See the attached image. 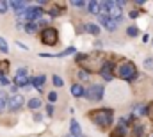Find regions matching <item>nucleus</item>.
<instances>
[{
    "label": "nucleus",
    "mask_w": 153,
    "mask_h": 137,
    "mask_svg": "<svg viewBox=\"0 0 153 137\" xmlns=\"http://www.w3.org/2000/svg\"><path fill=\"white\" fill-rule=\"evenodd\" d=\"M76 64L87 73H102L103 66L107 64V57L103 52L93 54H76Z\"/></svg>",
    "instance_id": "nucleus-1"
},
{
    "label": "nucleus",
    "mask_w": 153,
    "mask_h": 137,
    "mask_svg": "<svg viewBox=\"0 0 153 137\" xmlns=\"http://www.w3.org/2000/svg\"><path fill=\"white\" fill-rule=\"evenodd\" d=\"M87 118H89L94 125L105 128V127H111V125H112L114 112H112V109H94V110H89Z\"/></svg>",
    "instance_id": "nucleus-2"
},
{
    "label": "nucleus",
    "mask_w": 153,
    "mask_h": 137,
    "mask_svg": "<svg viewBox=\"0 0 153 137\" xmlns=\"http://www.w3.org/2000/svg\"><path fill=\"white\" fill-rule=\"evenodd\" d=\"M137 75V68L132 61H126V59H121L114 68V77L121 78V80H134Z\"/></svg>",
    "instance_id": "nucleus-3"
},
{
    "label": "nucleus",
    "mask_w": 153,
    "mask_h": 137,
    "mask_svg": "<svg viewBox=\"0 0 153 137\" xmlns=\"http://www.w3.org/2000/svg\"><path fill=\"white\" fill-rule=\"evenodd\" d=\"M59 41V32L57 29L53 27H45L43 32H41V43L43 45H48V46H55Z\"/></svg>",
    "instance_id": "nucleus-4"
},
{
    "label": "nucleus",
    "mask_w": 153,
    "mask_h": 137,
    "mask_svg": "<svg viewBox=\"0 0 153 137\" xmlns=\"http://www.w3.org/2000/svg\"><path fill=\"white\" fill-rule=\"evenodd\" d=\"M41 14H43V11H41L39 7H27L23 13H20V14H18V18L27 20L29 23H36V20H38Z\"/></svg>",
    "instance_id": "nucleus-5"
},
{
    "label": "nucleus",
    "mask_w": 153,
    "mask_h": 137,
    "mask_svg": "<svg viewBox=\"0 0 153 137\" xmlns=\"http://www.w3.org/2000/svg\"><path fill=\"white\" fill-rule=\"evenodd\" d=\"M85 96H87L89 100H93V102L102 100V98H103V86H102V84H91L89 89L85 91Z\"/></svg>",
    "instance_id": "nucleus-6"
},
{
    "label": "nucleus",
    "mask_w": 153,
    "mask_h": 137,
    "mask_svg": "<svg viewBox=\"0 0 153 137\" xmlns=\"http://www.w3.org/2000/svg\"><path fill=\"white\" fill-rule=\"evenodd\" d=\"M119 22L121 20H116V18H111V16H100V23L102 25H105V29L107 31H111V32H114L116 29H117V25H119Z\"/></svg>",
    "instance_id": "nucleus-7"
},
{
    "label": "nucleus",
    "mask_w": 153,
    "mask_h": 137,
    "mask_svg": "<svg viewBox=\"0 0 153 137\" xmlns=\"http://www.w3.org/2000/svg\"><path fill=\"white\" fill-rule=\"evenodd\" d=\"M23 96H20V95H14V96H11L9 98V102H7V107L11 109V110H18V109H22V105H23Z\"/></svg>",
    "instance_id": "nucleus-8"
},
{
    "label": "nucleus",
    "mask_w": 153,
    "mask_h": 137,
    "mask_svg": "<svg viewBox=\"0 0 153 137\" xmlns=\"http://www.w3.org/2000/svg\"><path fill=\"white\" fill-rule=\"evenodd\" d=\"M109 16L116 18V20H121V7L114 0H109Z\"/></svg>",
    "instance_id": "nucleus-9"
},
{
    "label": "nucleus",
    "mask_w": 153,
    "mask_h": 137,
    "mask_svg": "<svg viewBox=\"0 0 153 137\" xmlns=\"http://www.w3.org/2000/svg\"><path fill=\"white\" fill-rule=\"evenodd\" d=\"M114 68H116V66L112 64V61H107V64H105V66H103V69H102V77H103L107 82L114 77Z\"/></svg>",
    "instance_id": "nucleus-10"
},
{
    "label": "nucleus",
    "mask_w": 153,
    "mask_h": 137,
    "mask_svg": "<svg viewBox=\"0 0 153 137\" xmlns=\"http://www.w3.org/2000/svg\"><path fill=\"white\" fill-rule=\"evenodd\" d=\"M125 132H126V123H125V119H119V125L111 134V137H125Z\"/></svg>",
    "instance_id": "nucleus-11"
},
{
    "label": "nucleus",
    "mask_w": 153,
    "mask_h": 137,
    "mask_svg": "<svg viewBox=\"0 0 153 137\" xmlns=\"http://www.w3.org/2000/svg\"><path fill=\"white\" fill-rule=\"evenodd\" d=\"M14 84L16 86H22V87H29V84H32V78H27V77H14Z\"/></svg>",
    "instance_id": "nucleus-12"
},
{
    "label": "nucleus",
    "mask_w": 153,
    "mask_h": 137,
    "mask_svg": "<svg viewBox=\"0 0 153 137\" xmlns=\"http://www.w3.org/2000/svg\"><path fill=\"white\" fill-rule=\"evenodd\" d=\"M87 9H89L91 14H98V16H100L102 5H100V2H89V4H87Z\"/></svg>",
    "instance_id": "nucleus-13"
},
{
    "label": "nucleus",
    "mask_w": 153,
    "mask_h": 137,
    "mask_svg": "<svg viewBox=\"0 0 153 137\" xmlns=\"http://www.w3.org/2000/svg\"><path fill=\"white\" fill-rule=\"evenodd\" d=\"M144 132V127L141 123H134L132 125V137H141Z\"/></svg>",
    "instance_id": "nucleus-14"
},
{
    "label": "nucleus",
    "mask_w": 153,
    "mask_h": 137,
    "mask_svg": "<svg viewBox=\"0 0 153 137\" xmlns=\"http://www.w3.org/2000/svg\"><path fill=\"white\" fill-rule=\"evenodd\" d=\"M11 7L20 14V13H23V11L27 9V4H25V2H18V0H14V2H11Z\"/></svg>",
    "instance_id": "nucleus-15"
},
{
    "label": "nucleus",
    "mask_w": 153,
    "mask_h": 137,
    "mask_svg": "<svg viewBox=\"0 0 153 137\" xmlns=\"http://www.w3.org/2000/svg\"><path fill=\"white\" fill-rule=\"evenodd\" d=\"M71 95L78 98V96H84V95H85V91H84V87H82L80 84H75V86L71 87Z\"/></svg>",
    "instance_id": "nucleus-16"
},
{
    "label": "nucleus",
    "mask_w": 153,
    "mask_h": 137,
    "mask_svg": "<svg viewBox=\"0 0 153 137\" xmlns=\"http://www.w3.org/2000/svg\"><path fill=\"white\" fill-rule=\"evenodd\" d=\"M80 134H82V128H80V125L76 123L75 119H71V136L73 137H80Z\"/></svg>",
    "instance_id": "nucleus-17"
},
{
    "label": "nucleus",
    "mask_w": 153,
    "mask_h": 137,
    "mask_svg": "<svg viewBox=\"0 0 153 137\" xmlns=\"http://www.w3.org/2000/svg\"><path fill=\"white\" fill-rule=\"evenodd\" d=\"M32 84H34V87L41 89L43 84H45V77H43V75H41V77H34V78H32Z\"/></svg>",
    "instance_id": "nucleus-18"
},
{
    "label": "nucleus",
    "mask_w": 153,
    "mask_h": 137,
    "mask_svg": "<svg viewBox=\"0 0 153 137\" xmlns=\"http://www.w3.org/2000/svg\"><path fill=\"white\" fill-rule=\"evenodd\" d=\"M27 34H34L36 31H38V23H27L25 25V29H23Z\"/></svg>",
    "instance_id": "nucleus-19"
},
{
    "label": "nucleus",
    "mask_w": 153,
    "mask_h": 137,
    "mask_svg": "<svg viewBox=\"0 0 153 137\" xmlns=\"http://www.w3.org/2000/svg\"><path fill=\"white\" fill-rule=\"evenodd\" d=\"M85 27H87V32H91V34H94V36L100 34V27H98V25H94V23H89V25H85Z\"/></svg>",
    "instance_id": "nucleus-20"
},
{
    "label": "nucleus",
    "mask_w": 153,
    "mask_h": 137,
    "mask_svg": "<svg viewBox=\"0 0 153 137\" xmlns=\"http://www.w3.org/2000/svg\"><path fill=\"white\" fill-rule=\"evenodd\" d=\"M38 107H41V100L39 98H32V100H29V109H38Z\"/></svg>",
    "instance_id": "nucleus-21"
},
{
    "label": "nucleus",
    "mask_w": 153,
    "mask_h": 137,
    "mask_svg": "<svg viewBox=\"0 0 153 137\" xmlns=\"http://www.w3.org/2000/svg\"><path fill=\"white\" fill-rule=\"evenodd\" d=\"M52 82H53L55 87H62V86H64V82H62V78H61L59 75H53V77H52Z\"/></svg>",
    "instance_id": "nucleus-22"
},
{
    "label": "nucleus",
    "mask_w": 153,
    "mask_h": 137,
    "mask_svg": "<svg viewBox=\"0 0 153 137\" xmlns=\"http://www.w3.org/2000/svg\"><path fill=\"white\" fill-rule=\"evenodd\" d=\"M7 50H9V45H7V41H5L4 37H0V52H2V54H7Z\"/></svg>",
    "instance_id": "nucleus-23"
},
{
    "label": "nucleus",
    "mask_w": 153,
    "mask_h": 137,
    "mask_svg": "<svg viewBox=\"0 0 153 137\" xmlns=\"http://www.w3.org/2000/svg\"><path fill=\"white\" fill-rule=\"evenodd\" d=\"M0 71H2V75H5L9 71V61H0Z\"/></svg>",
    "instance_id": "nucleus-24"
},
{
    "label": "nucleus",
    "mask_w": 153,
    "mask_h": 137,
    "mask_svg": "<svg viewBox=\"0 0 153 137\" xmlns=\"http://www.w3.org/2000/svg\"><path fill=\"white\" fill-rule=\"evenodd\" d=\"M126 34L130 36V37H135V36H139V29L137 27H128L126 29Z\"/></svg>",
    "instance_id": "nucleus-25"
},
{
    "label": "nucleus",
    "mask_w": 153,
    "mask_h": 137,
    "mask_svg": "<svg viewBox=\"0 0 153 137\" xmlns=\"http://www.w3.org/2000/svg\"><path fill=\"white\" fill-rule=\"evenodd\" d=\"M146 116L150 118V121L153 123V102L148 103V107H146Z\"/></svg>",
    "instance_id": "nucleus-26"
},
{
    "label": "nucleus",
    "mask_w": 153,
    "mask_h": 137,
    "mask_svg": "<svg viewBox=\"0 0 153 137\" xmlns=\"http://www.w3.org/2000/svg\"><path fill=\"white\" fill-rule=\"evenodd\" d=\"M7 102H9V98H7L5 95H2V96H0V112H2L4 109H5V105H7Z\"/></svg>",
    "instance_id": "nucleus-27"
},
{
    "label": "nucleus",
    "mask_w": 153,
    "mask_h": 137,
    "mask_svg": "<svg viewBox=\"0 0 153 137\" xmlns=\"http://www.w3.org/2000/svg\"><path fill=\"white\" fill-rule=\"evenodd\" d=\"M70 54H75V48H73V46H70V48H66L64 52L57 54V57H64V55H70Z\"/></svg>",
    "instance_id": "nucleus-28"
},
{
    "label": "nucleus",
    "mask_w": 153,
    "mask_h": 137,
    "mask_svg": "<svg viewBox=\"0 0 153 137\" xmlns=\"http://www.w3.org/2000/svg\"><path fill=\"white\" fill-rule=\"evenodd\" d=\"M9 5H11V4H7V2H4V0H0V14H5V11L9 9Z\"/></svg>",
    "instance_id": "nucleus-29"
},
{
    "label": "nucleus",
    "mask_w": 153,
    "mask_h": 137,
    "mask_svg": "<svg viewBox=\"0 0 153 137\" xmlns=\"http://www.w3.org/2000/svg\"><path fill=\"white\" fill-rule=\"evenodd\" d=\"M48 102L50 103L57 102V93H55V91H50V93H48Z\"/></svg>",
    "instance_id": "nucleus-30"
},
{
    "label": "nucleus",
    "mask_w": 153,
    "mask_h": 137,
    "mask_svg": "<svg viewBox=\"0 0 153 137\" xmlns=\"http://www.w3.org/2000/svg\"><path fill=\"white\" fill-rule=\"evenodd\" d=\"M78 77H80L82 80H87V78H89V73L84 71V69H80V71H78Z\"/></svg>",
    "instance_id": "nucleus-31"
},
{
    "label": "nucleus",
    "mask_w": 153,
    "mask_h": 137,
    "mask_svg": "<svg viewBox=\"0 0 153 137\" xmlns=\"http://www.w3.org/2000/svg\"><path fill=\"white\" fill-rule=\"evenodd\" d=\"M144 68L146 69H153V59H146V61H144Z\"/></svg>",
    "instance_id": "nucleus-32"
},
{
    "label": "nucleus",
    "mask_w": 153,
    "mask_h": 137,
    "mask_svg": "<svg viewBox=\"0 0 153 137\" xmlns=\"http://www.w3.org/2000/svg\"><path fill=\"white\" fill-rule=\"evenodd\" d=\"M0 84H2V86H9V78H7L5 75H0Z\"/></svg>",
    "instance_id": "nucleus-33"
},
{
    "label": "nucleus",
    "mask_w": 153,
    "mask_h": 137,
    "mask_svg": "<svg viewBox=\"0 0 153 137\" xmlns=\"http://www.w3.org/2000/svg\"><path fill=\"white\" fill-rule=\"evenodd\" d=\"M71 5H75V7H84V5H85V2H82V0H73V2H71Z\"/></svg>",
    "instance_id": "nucleus-34"
},
{
    "label": "nucleus",
    "mask_w": 153,
    "mask_h": 137,
    "mask_svg": "<svg viewBox=\"0 0 153 137\" xmlns=\"http://www.w3.org/2000/svg\"><path fill=\"white\" fill-rule=\"evenodd\" d=\"M16 75H18V77H27V68H20Z\"/></svg>",
    "instance_id": "nucleus-35"
},
{
    "label": "nucleus",
    "mask_w": 153,
    "mask_h": 137,
    "mask_svg": "<svg viewBox=\"0 0 153 137\" xmlns=\"http://www.w3.org/2000/svg\"><path fill=\"white\" fill-rule=\"evenodd\" d=\"M141 11H130V18H137Z\"/></svg>",
    "instance_id": "nucleus-36"
},
{
    "label": "nucleus",
    "mask_w": 153,
    "mask_h": 137,
    "mask_svg": "<svg viewBox=\"0 0 153 137\" xmlns=\"http://www.w3.org/2000/svg\"><path fill=\"white\" fill-rule=\"evenodd\" d=\"M46 112H48V116H52L53 114V107L52 105H46Z\"/></svg>",
    "instance_id": "nucleus-37"
},
{
    "label": "nucleus",
    "mask_w": 153,
    "mask_h": 137,
    "mask_svg": "<svg viewBox=\"0 0 153 137\" xmlns=\"http://www.w3.org/2000/svg\"><path fill=\"white\" fill-rule=\"evenodd\" d=\"M68 137H73V136H68Z\"/></svg>",
    "instance_id": "nucleus-38"
}]
</instances>
